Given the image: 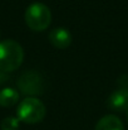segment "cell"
Wrapping results in <instances>:
<instances>
[{"label": "cell", "instance_id": "6da1fadb", "mask_svg": "<svg viewBox=\"0 0 128 130\" xmlns=\"http://www.w3.org/2000/svg\"><path fill=\"white\" fill-rule=\"evenodd\" d=\"M24 59V49L13 39L0 42V71L13 72L20 67Z\"/></svg>", "mask_w": 128, "mask_h": 130}, {"label": "cell", "instance_id": "9c48e42d", "mask_svg": "<svg viewBox=\"0 0 128 130\" xmlns=\"http://www.w3.org/2000/svg\"><path fill=\"white\" fill-rule=\"evenodd\" d=\"M19 125H20V120L18 118L8 116V118L3 119L0 128L1 130H19Z\"/></svg>", "mask_w": 128, "mask_h": 130}, {"label": "cell", "instance_id": "3957f363", "mask_svg": "<svg viewBox=\"0 0 128 130\" xmlns=\"http://www.w3.org/2000/svg\"><path fill=\"white\" fill-rule=\"evenodd\" d=\"M25 23L34 32L45 30L52 22L50 9L43 3H34L25 10Z\"/></svg>", "mask_w": 128, "mask_h": 130}, {"label": "cell", "instance_id": "7a4b0ae2", "mask_svg": "<svg viewBox=\"0 0 128 130\" xmlns=\"http://www.w3.org/2000/svg\"><path fill=\"white\" fill-rule=\"evenodd\" d=\"M18 119L25 124H38L45 118L46 109L38 97H25L18 106Z\"/></svg>", "mask_w": 128, "mask_h": 130}, {"label": "cell", "instance_id": "30bf717a", "mask_svg": "<svg viewBox=\"0 0 128 130\" xmlns=\"http://www.w3.org/2000/svg\"><path fill=\"white\" fill-rule=\"evenodd\" d=\"M118 86L119 88H123V90H128V76L127 75H123L118 78Z\"/></svg>", "mask_w": 128, "mask_h": 130}, {"label": "cell", "instance_id": "8fae6325", "mask_svg": "<svg viewBox=\"0 0 128 130\" xmlns=\"http://www.w3.org/2000/svg\"><path fill=\"white\" fill-rule=\"evenodd\" d=\"M8 75H6V72H3V71H0V84H4L5 81H8Z\"/></svg>", "mask_w": 128, "mask_h": 130}, {"label": "cell", "instance_id": "52a82bcc", "mask_svg": "<svg viewBox=\"0 0 128 130\" xmlns=\"http://www.w3.org/2000/svg\"><path fill=\"white\" fill-rule=\"evenodd\" d=\"M94 130H124V128L118 116L106 115L97 123Z\"/></svg>", "mask_w": 128, "mask_h": 130}, {"label": "cell", "instance_id": "8992f818", "mask_svg": "<svg viewBox=\"0 0 128 130\" xmlns=\"http://www.w3.org/2000/svg\"><path fill=\"white\" fill-rule=\"evenodd\" d=\"M107 104L114 111H128V90L118 88L113 91Z\"/></svg>", "mask_w": 128, "mask_h": 130}, {"label": "cell", "instance_id": "5b68a950", "mask_svg": "<svg viewBox=\"0 0 128 130\" xmlns=\"http://www.w3.org/2000/svg\"><path fill=\"white\" fill-rule=\"evenodd\" d=\"M49 42L58 49H65L72 44V34L65 28H55L49 33Z\"/></svg>", "mask_w": 128, "mask_h": 130}, {"label": "cell", "instance_id": "277c9868", "mask_svg": "<svg viewBox=\"0 0 128 130\" xmlns=\"http://www.w3.org/2000/svg\"><path fill=\"white\" fill-rule=\"evenodd\" d=\"M18 88L28 97H35L44 91V82L42 76L35 71H27L18 78Z\"/></svg>", "mask_w": 128, "mask_h": 130}, {"label": "cell", "instance_id": "ba28073f", "mask_svg": "<svg viewBox=\"0 0 128 130\" xmlns=\"http://www.w3.org/2000/svg\"><path fill=\"white\" fill-rule=\"evenodd\" d=\"M19 101V92L15 88L5 87L0 90V106L11 107Z\"/></svg>", "mask_w": 128, "mask_h": 130}, {"label": "cell", "instance_id": "7c38bea8", "mask_svg": "<svg viewBox=\"0 0 128 130\" xmlns=\"http://www.w3.org/2000/svg\"><path fill=\"white\" fill-rule=\"evenodd\" d=\"M127 119H128V111H127Z\"/></svg>", "mask_w": 128, "mask_h": 130}]
</instances>
